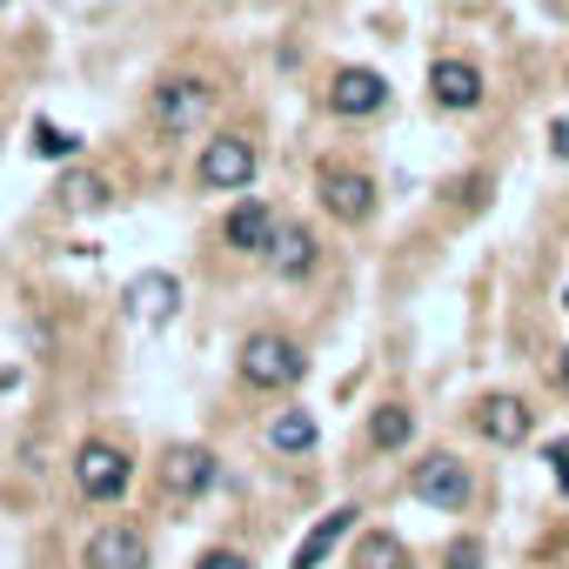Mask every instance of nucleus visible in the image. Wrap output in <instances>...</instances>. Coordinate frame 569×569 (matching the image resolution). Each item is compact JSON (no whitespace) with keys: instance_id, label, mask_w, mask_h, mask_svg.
Returning a JSON list of instances; mask_svg holds the SVG:
<instances>
[{"instance_id":"f257e3e1","label":"nucleus","mask_w":569,"mask_h":569,"mask_svg":"<svg viewBox=\"0 0 569 569\" xmlns=\"http://www.w3.org/2000/svg\"><path fill=\"white\" fill-rule=\"evenodd\" d=\"M214 101H221V88L208 74H161L148 88V128L168 134V141H188V134H201V121L214 114Z\"/></svg>"},{"instance_id":"f03ea898","label":"nucleus","mask_w":569,"mask_h":569,"mask_svg":"<svg viewBox=\"0 0 569 569\" xmlns=\"http://www.w3.org/2000/svg\"><path fill=\"white\" fill-rule=\"evenodd\" d=\"M309 376V349L281 329H254L241 342V382L248 389H296Z\"/></svg>"},{"instance_id":"7ed1b4c3","label":"nucleus","mask_w":569,"mask_h":569,"mask_svg":"<svg viewBox=\"0 0 569 569\" xmlns=\"http://www.w3.org/2000/svg\"><path fill=\"white\" fill-rule=\"evenodd\" d=\"M254 168H261L254 141L228 128V134H208V141H201V154H194V188H201V194H241V188H254Z\"/></svg>"},{"instance_id":"20e7f679","label":"nucleus","mask_w":569,"mask_h":569,"mask_svg":"<svg viewBox=\"0 0 569 569\" xmlns=\"http://www.w3.org/2000/svg\"><path fill=\"white\" fill-rule=\"evenodd\" d=\"M128 482H134V456H128L121 442L88 436V442L74 449V489H81L88 502H121Z\"/></svg>"},{"instance_id":"39448f33","label":"nucleus","mask_w":569,"mask_h":569,"mask_svg":"<svg viewBox=\"0 0 569 569\" xmlns=\"http://www.w3.org/2000/svg\"><path fill=\"white\" fill-rule=\"evenodd\" d=\"M409 489H416V502H429V509H449V516L476 502V476H469V462H462V456H449V449L422 456V462L409 469Z\"/></svg>"},{"instance_id":"423d86ee","label":"nucleus","mask_w":569,"mask_h":569,"mask_svg":"<svg viewBox=\"0 0 569 569\" xmlns=\"http://www.w3.org/2000/svg\"><path fill=\"white\" fill-rule=\"evenodd\" d=\"M316 194H322V208H329L336 221H349V228H362V221L376 214V181H369L362 168L322 161V168H316Z\"/></svg>"},{"instance_id":"0eeeda50","label":"nucleus","mask_w":569,"mask_h":569,"mask_svg":"<svg viewBox=\"0 0 569 569\" xmlns=\"http://www.w3.org/2000/svg\"><path fill=\"white\" fill-rule=\"evenodd\" d=\"M154 476H161V489H168L174 502H201V496L221 482V462H214V449H201V442H174V449L154 462Z\"/></svg>"},{"instance_id":"6e6552de","label":"nucleus","mask_w":569,"mask_h":569,"mask_svg":"<svg viewBox=\"0 0 569 569\" xmlns=\"http://www.w3.org/2000/svg\"><path fill=\"white\" fill-rule=\"evenodd\" d=\"M322 101H329V114H342V121H369V114L389 108V81H382L376 68H336Z\"/></svg>"},{"instance_id":"1a4fd4ad","label":"nucleus","mask_w":569,"mask_h":569,"mask_svg":"<svg viewBox=\"0 0 569 569\" xmlns=\"http://www.w3.org/2000/svg\"><path fill=\"white\" fill-rule=\"evenodd\" d=\"M274 228H281V214H274V201H268V194H241V201L221 214V241H228L234 254H268Z\"/></svg>"},{"instance_id":"9d476101","label":"nucleus","mask_w":569,"mask_h":569,"mask_svg":"<svg viewBox=\"0 0 569 569\" xmlns=\"http://www.w3.org/2000/svg\"><path fill=\"white\" fill-rule=\"evenodd\" d=\"M261 261H268V274H274V281H309V274H316V261H322V241H316V228H309V221H281Z\"/></svg>"},{"instance_id":"9b49d317","label":"nucleus","mask_w":569,"mask_h":569,"mask_svg":"<svg viewBox=\"0 0 569 569\" xmlns=\"http://www.w3.org/2000/svg\"><path fill=\"white\" fill-rule=\"evenodd\" d=\"M476 436L496 442V449H522L536 436V409L522 396H482L476 402Z\"/></svg>"},{"instance_id":"f8f14e48","label":"nucleus","mask_w":569,"mask_h":569,"mask_svg":"<svg viewBox=\"0 0 569 569\" xmlns=\"http://www.w3.org/2000/svg\"><path fill=\"white\" fill-rule=\"evenodd\" d=\"M81 569H148V536L134 522H101L81 542Z\"/></svg>"},{"instance_id":"ddd939ff","label":"nucleus","mask_w":569,"mask_h":569,"mask_svg":"<svg viewBox=\"0 0 569 569\" xmlns=\"http://www.w3.org/2000/svg\"><path fill=\"white\" fill-rule=\"evenodd\" d=\"M121 302H128V316H134V322L168 329V322H174V302H181V281H174L168 268H148V274H134L128 289H121Z\"/></svg>"},{"instance_id":"4468645a","label":"nucleus","mask_w":569,"mask_h":569,"mask_svg":"<svg viewBox=\"0 0 569 569\" xmlns=\"http://www.w3.org/2000/svg\"><path fill=\"white\" fill-rule=\"evenodd\" d=\"M429 101H436V108H449V114H469V108H482V68H476V61H456V54H442V61L429 68Z\"/></svg>"},{"instance_id":"2eb2a0df","label":"nucleus","mask_w":569,"mask_h":569,"mask_svg":"<svg viewBox=\"0 0 569 569\" xmlns=\"http://www.w3.org/2000/svg\"><path fill=\"white\" fill-rule=\"evenodd\" d=\"M356 516H362L356 502H342V509H329V516H322V522H316V529H309V536L296 542V569H322V562L336 556V542H342V536L356 529Z\"/></svg>"},{"instance_id":"dca6fc26","label":"nucleus","mask_w":569,"mask_h":569,"mask_svg":"<svg viewBox=\"0 0 569 569\" xmlns=\"http://www.w3.org/2000/svg\"><path fill=\"white\" fill-rule=\"evenodd\" d=\"M316 442H322V422L309 409H274L268 416V449L274 456H309Z\"/></svg>"},{"instance_id":"f3484780","label":"nucleus","mask_w":569,"mask_h":569,"mask_svg":"<svg viewBox=\"0 0 569 569\" xmlns=\"http://www.w3.org/2000/svg\"><path fill=\"white\" fill-rule=\"evenodd\" d=\"M416 436V409H402V402H382L376 416H369V449H402Z\"/></svg>"},{"instance_id":"a211bd4d","label":"nucleus","mask_w":569,"mask_h":569,"mask_svg":"<svg viewBox=\"0 0 569 569\" xmlns=\"http://www.w3.org/2000/svg\"><path fill=\"white\" fill-rule=\"evenodd\" d=\"M356 569H409V542L389 536V529H369L356 542Z\"/></svg>"},{"instance_id":"6ab92c4d","label":"nucleus","mask_w":569,"mask_h":569,"mask_svg":"<svg viewBox=\"0 0 569 569\" xmlns=\"http://www.w3.org/2000/svg\"><path fill=\"white\" fill-rule=\"evenodd\" d=\"M28 148H34V161L48 154V161H74L81 154V134H68V128H54V121H34L28 128Z\"/></svg>"},{"instance_id":"aec40b11","label":"nucleus","mask_w":569,"mask_h":569,"mask_svg":"<svg viewBox=\"0 0 569 569\" xmlns=\"http://www.w3.org/2000/svg\"><path fill=\"white\" fill-rule=\"evenodd\" d=\"M114 194H108V181L101 174H68L61 181V208H74V214H88V208H108Z\"/></svg>"},{"instance_id":"412c9836","label":"nucleus","mask_w":569,"mask_h":569,"mask_svg":"<svg viewBox=\"0 0 569 569\" xmlns=\"http://www.w3.org/2000/svg\"><path fill=\"white\" fill-rule=\"evenodd\" d=\"M194 569H254V562H248L241 549H228V542H214V549H201V556H194Z\"/></svg>"},{"instance_id":"4be33fe9","label":"nucleus","mask_w":569,"mask_h":569,"mask_svg":"<svg viewBox=\"0 0 569 569\" xmlns=\"http://www.w3.org/2000/svg\"><path fill=\"white\" fill-rule=\"evenodd\" d=\"M449 569H482V542L476 536H462V542H449V556H442Z\"/></svg>"},{"instance_id":"5701e85b","label":"nucleus","mask_w":569,"mask_h":569,"mask_svg":"<svg viewBox=\"0 0 569 569\" xmlns=\"http://www.w3.org/2000/svg\"><path fill=\"white\" fill-rule=\"evenodd\" d=\"M549 462H556V489H569V436L549 442Z\"/></svg>"},{"instance_id":"b1692460","label":"nucleus","mask_w":569,"mask_h":569,"mask_svg":"<svg viewBox=\"0 0 569 569\" xmlns=\"http://www.w3.org/2000/svg\"><path fill=\"white\" fill-rule=\"evenodd\" d=\"M549 141H556V154L569 161V121H556V134H549Z\"/></svg>"},{"instance_id":"393cba45","label":"nucleus","mask_w":569,"mask_h":569,"mask_svg":"<svg viewBox=\"0 0 569 569\" xmlns=\"http://www.w3.org/2000/svg\"><path fill=\"white\" fill-rule=\"evenodd\" d=\"M556 382H562V389H569V349H562V362H556Z\"/></svg>"},{"instance_id":"a878e982","label":"nucleus","mask_w":569,"mask_h":569,"mask_svg":"<svg viewBox=\"0 0 569 569\" xmlns=\"http://www.w3.org/2000/svg\"><path fill=\"white\" fill-rule=\"evenodd\" d=\"M0 8H8V0H0Z\"/></svg>"},{"instance_id":"bb28decb","label":"nucleus","mask_w":569,"mask_h":569,"mask_svg":"<svg viewBox=\"0 0 569 569\" xmlns=\"http://www.w3.org/2000/svg\"><path fill=\"white\" fill-rule=\"evenodd\" d=\"M562 302H569V296H562Z\"/></svg>"}]
</instances>
